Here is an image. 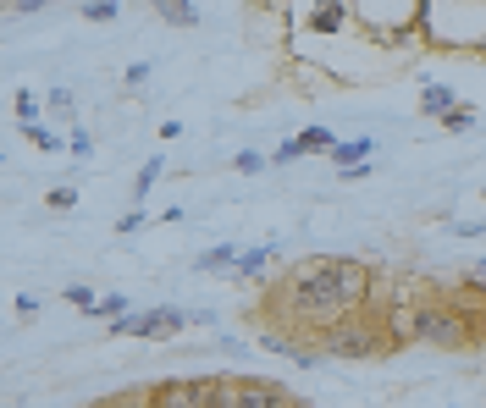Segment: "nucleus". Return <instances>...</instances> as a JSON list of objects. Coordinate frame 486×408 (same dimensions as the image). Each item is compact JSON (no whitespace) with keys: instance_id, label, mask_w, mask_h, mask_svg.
<instances>
[{"instance_id":"nucleus-1","label":"nucleus","mask_w":486,"mask_h":408,"mask_svg":"<svg viewBox=\"0 0 486 408\" xmlns=\"http://www.w3.org/2000/svg\"><path fill=\"white\" fill-rule=\"evenodd\" d=\"M371 287H376V277L365 259H310L283 287V320L321 336L326 325L360 315L371 304Z\"/></svg>"},{"instance_id":"nucleus-2","label":"nucleus","mask_w":486,"mask_h":408,"mask_svg":"<svg viewBox=\"0 0 486 408\" xmlns=\"http://www.w3.org/2000/svg\"><path fill=\"white\" fill-rule=\"evenodd\" d=\"M315 343L326 348V359H376V354H392V343H387V331H382V320L376 315H349V320H337V325H326Z\"/></svg>"},{"instance_id":"nucleus-3","label":"nucleus","mask_w":486,"mask_h":408,"mask_svg":"<svg viewBox=\"0 0 486 408\" xmlns=\"http://www.w3.org/2000/svg\"><path fill=\"white\" fill-rule=\"evenodd\" d=\"M150 408H222V375H177L150 386Z\"/></svg>"},{"instance_id":"nucleus-4","label":"nucleus","mask_w":486,"mask_h":408,"mask_svg":"<svg viewBox=\"0 0 486 408\" xmlns=\"http://www.w3.org/2000/svg\"><path fill=\"white\" fill-rule=\"evenodd\" d=\"M222 408H299V397H293L283 381L233 375V381H222Z\"/></svg>"},{"instance_id":"nucleus-5","label":"nucleus","mask_w":486,"mask_h":408,"mask_svg":"<svg viewBox=\"0 0 486 408\" xmlns=\"http://www.w3.org/2000/svg\"><path fill=\"white\" fill-rule=\"evenodd\" d=\"M276 259V243H254V248H238V259H233V277L238 282H254V277H265V265Z\"/></svg>"},{"instance_id":"nucleus-6","label":"nucleus","mask_w":486,"mask_h":408,"mask_svg":"<svg viewBox=\"0 0 486 408\" xmlns=\"http://www.w3.org/2000/svg\"><path fill=\"white\" fill-rule=\"evenodd\" d=\"M233 259H238L233 243H211V248L193 259V277H222V270H233Z\"/></svg>"},{"instance_id":"nucleus-7","label":"nucleus","mask_w":486,"mask_h":408,"mask_svg":"<svg viewBox=\"0 0 486 408\" xmlns=\"http://www.w3.org/2000/svg\"><path fill=\"white\" fill-rule=\"evenodd\" d=\"M371 150H376L371 139H342V144H332L326 155H332V166H337V171H349V166H365V160H371Z\"/></svg>"},{"instance_id":"nucleus-8","label":"nucleus","mask_w":486,"mask_h":408,"mask_svg":"<svg viewBox=\"0 0 486 408\" xmlns=\"http://www.w3.org/2000/svg\"><path fill=\"white\" fill-rule=\"evenodd\" d=\"M166 177V160L161 155H150L144 166H138V177H133V199H138V210H144V199H150V188Z\"/></svg>"},{"instance_id":"nucleus-9","label":"nucleus","mask_w":486,"mask_h":408,"mask_svg":"<svg viewBox=\"0 0 486 408\" xmlns=\"http://www.w3.org/2000/svg\"><path fill=\"white\" fill-rule=\"evenodd\" d=\"M342 23H349V6H337V0L315 6V17H310V28H315V34H342Z\"/></svg>"},{"instance_id":"nucleus-10","label":"nucleus","mask_w":486,"mask_h":408,"mask_svg":"<svg viewBox=\"0 0 486 408\" xmlns=\"http://www.w3.org/2000/svg\"><path fill=\"white\" fill-rule=\"evenodd\" d=\"M453 105H459V100H453V89H448V83H431V89L421 94V111H426V116H437V121H442Z\"/></svg>"},{"instance_id":"nucleus-11","label":"nucleus","mask_w":486,"mask_h":408,"mask_svg":"<svg viewBox=\"0 0 486 408\" xmlns=\"http://www.w3.org/2000/svg\"><path fill=\"white\" fill-rule=\"evenodd\" d=\"M161 12V23H172V28H193L199 23V6H188V0H166V6H155Z\"/></svg>"},{"instance_id":"nucleus-12","label":"nucleus","mask_w":486,"mask_h":408,"mask_svg":"<svg viewBox=\"0 0 486 408\" xmlns=\"http://www.w3.org/2000/svg\"><path fill=\"white\" fill-rule=\"evenodd\" d=\"M89 315H94V320H116V315H133V304H127L122 293H105V298H94Z\"/></svg>"},{"instance_id":"nucleus-13","label":"nucleus","mask_w":486,"mask_h":408,"mask_svg":"<svg viewBox=\"0 0 486 408\" xmlns=\"http://www.w3.org/2000/svg\"><path fill=\"white\" fill-rule=\"evenodd\" d=\"M470 127H475V111H470V105H453V111L442 116V132H470Z\"/></svg>"},{"instance_id":"nucleus-14","label":"nucleus","mask_w":486,"mask_h":408,"mask_svg":"<svg viewBox=\"0 0 486 408\" xmlns=\"http://www.w3.org/2000/svg\"><path fill=\"white\" fill-rule=\"evenodd\" d=\"M23 132H28V139H34V144H39L45 155H61V150H66V139H55V132H45L39 121H34V127H23Z\"/></svg>"},{"instance_id":"nucleus-15","label":"nucleus","mask_w":486,"mask_h":408,"mask_svg":"<svg viewBox=\"0 0 486 408\" xmlns=\"http://www.w3.org/2000/svg\"><path fill=\"white\" fill-rule=\"evenodd\" d=\"M12 111H17V121H23V127H34V116H39V100H34L28 89H17V100H12Z\"/></svg>"},{"instance_id":"nucleus-16","label":"nucleus","mask_w":486,"mask_h":408,"mask_svg":"<svg viewBox=\"0 0 486 408\" xmlns=\"http://www.w3.org/2000/svg\"><path fill=\"white\" fill-rule=\"evenodd\" d=\"M45 204H50V210H73V204H78V188H50Z\"/></svg>"},{"instance_id":"nucleus-17","label":"nucleus","mask_w":486,"mask_h":408,"mask_svg":"<svg viewBox=\"0 0 486 408\" xmlns=\"http://www.w3.org/2000/svg\"><path fill=\"white\" fill-rule=\"evenodd\" d=\"M122 83H127V89H144V83H150V61H133L127 73H122Z\"/></svg>"},{"instance_id":"nucleus-18","label":"nucleus","mask_w":486,"mask_h":408,"mask_svg":"<svg viewBox=\"0 0 486 408\" xmlns=\"http://www.w3.org/2000/svg\"><path fill=\"white\" fill-rule=\"evenodd\" d=\"M66 304H78L84 315L94 309V287H84V282H73V287H66Z\"/></svg>"},{"instance_id":"nucleus-19","label":"nucleus","mask_w":486,"mask_h":408,"mask_svg":"<svg viewBox=\"0 0 486 408\" xmlns=\"http://www.w3.org/2000/svg\"><path fill=\"white\" fill-rule=\"evenodd\" d=\"M233 171H243V177H254V171H265V155H254V150H243V155L233 160Z\"/></svg>"},{"instance_id":"nucleus-20","label":"nucleus","mask_w":486,"mask_h":408,"mask_svg":"<svg viewBox=\"0 0 486 408\" xmlns=\"http://www.w3.org/2000/svg\"><path fill=\"white\" fill-rule=\"evenodd\" d=\"M84 23H116V6L100 0V6H84Z\"/></svg>"},{"instance_id":"nucleus-21","label":"nucleus","mask_w":486,"mask_h":408,"mask_svg":"<svg viewBox=\"0 0 486 408\" xmlns=\"http://www.w3.org/2000/svg\"><path fill=\"white\" fill-rule=\"evenodd\" d=\"M150 221V210H127V216H116V232H138Z\"/></svg>"},{"instance_id":"nucleus-22","label":"nucleus","mask_w":486,"mask_h":408,"mask_svg":"<svg viewBox=\"0 0 486 408\" xmlns=\"http://www.w3.org/2000/svg\"><path fill=\"white\" fill-rule=\"evenodd\" d=\"M39 309H45V304H39V293H17V315H23V320H34Z\"/></svg>"},{"instance_id":"nucleus-23","label":"nucleus","mask_w":486,"mask_h":408,"mask_svg":"<svg viewBox=\"0 0 486 408\" xmlns=\"http://www.w3.org/2000/svg\"><path fill=\"white\" fill-rule=\"evenodd\" d=\"M66 150H73V155H78V160H84V155H89V150H94V139H89V132H84V127H78V132H73V139H66Z\"/></svg>"},{"instance_id":"nucleus-24","label":"nucleus","mask_w":486,"mask_h":408,"mask_svg":"<svg viewBox=\"0 0 486 408\" xmlns=\"http://www.w3.org/2000/svg\"><path fill=\"white\" fill-rule=\"evenodd\" d=\"M486 232V221H453V238H481Z\"/></svg>"},{"instance_id":"nucleus-25","label":"nucleus","mask_w":486,"mask_h":408,"mask_svg":"<svg viewBox=\"0 0 486 408\" xmlns=\"http://www.w3.org/2000/svg\"><path fill=\"white\" fill-rule=\"evenodd\" d=\"M50 111H73V89H50Z\"/></svg>"},{"instance_id":"nucleus-26","label":"nucleus","mask_w":486,"mask_h":408,"mask_svg":"<svg viewBox=\"0 0 486 408\" xmlns=\"http://www.w3.org/2000/svg\"><path fill=\"white\" fill-rule=\"evenodd\" d=\"M475 282H481V287H486V254H481V259H475Z\"/></svg>"}]
</instances>
